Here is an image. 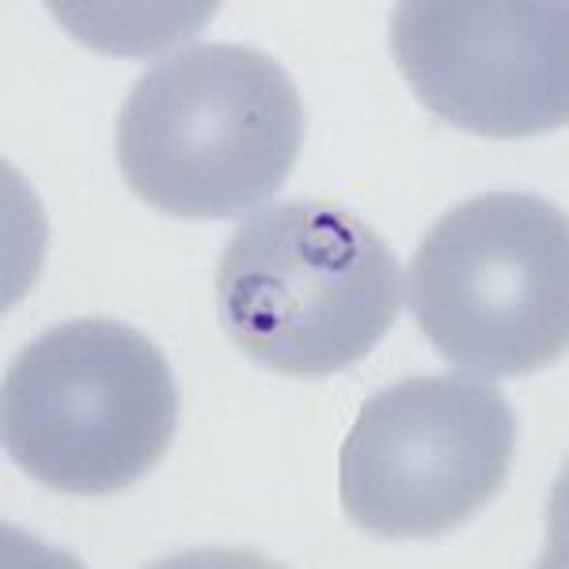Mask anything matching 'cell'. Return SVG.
Masks as SVG:
<instances>
[{"label": "cell", "instance_id": "8992f818", "mask_svg": "<svg viewBox=\"0 0 569 569\" xmlns=\"http://www.w3.org/2000/svg\"><path fill=\"white\" fill-rule=\"evenodd\" d=\"M391 53L421 107L479 137H531L569 118L566 0H402Z\"/></svg>", "mask_w": 569, "mask_h": 569}, {"label": "cell", "instance_id": "6da1fadb", "mask_svg": "<svg viewBox=\"0 0 569 569\" xmlns=\"http://www.w3.org/2000/svg\"><path fill=\"white\" fill-rule=\"evenodd\" d=\"M305 103L270 53L194 42L137 80L114 152L141 201L182 220L254 213L289 179Z\"/></svg>", "mask_w": 569, "mask_h": 569}, {"label": "cell", "instance_id": "277c9868", "mask_svg": "<svg viewBox=\"0 0 569 569\" xmlns=\"http://www.w3.org/2000/svg\"><path fill=\"white\" fill-rule=\"evenodd\" d=\"M407 305L445 361L528 376L569 346V224L539 194L498 190L448 209L418 243Z\"/></svg>", "mask_w": 569, "mask_h": 569}, {"label": "cell", "instance_id": "5b68a950", "mask_svg": "<svg viewBox=\"0 0 569 569\" xmlns=\"http://www.w3.org/2000/svg\"><path fill=\"white\" fill-rule=\"evenodd\" d=\"M517 418L471 372L410 376L376 391L338 456V493L376 539H437L509 479Z\"/></svg>", "mask_w": 569, "mask_h": 569}, {"label": "cell", "instance_id": "3957f363", "mask_svg": "<svg viewBox=\"0 0 569 569\" xmlns=\"http://www.w3.org/2000/svg\"><path fill=\"white\" fill-rule=\"evenodd\" d=\"M179 421L171 365L141 330L88 316L46 330L8 365L4 452L72 498H107L168 456Z\"/></svg>", "mask_w": 569, "mask_h": 569}, {"label": "cell", "instance_id": "7a4b0ae2", "mask_svg": "<svg viewBox=\"0 0 569 569\" xmlns=\"http://www.w3.org/2000/svg\"><path fill=\"white\" fill-rule=\"evenodd\" d=\"M402 270L391 247L335 201H273L236 228L217 262V316L254 365L335 376L391 330Z\"/></svg>", "mask_w": 569, "mask_h": 569}]
</instances>
